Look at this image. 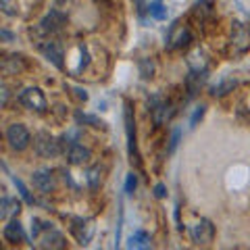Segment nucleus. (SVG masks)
<instances>
[{"instance_id":"nucleus-30","label":"nucleus","mask_w":250,"mask_h":250,"mask_svg":"<svg viewBox=\"0 0 250 250\" xmlns=\"http://www.w3.org/2000/svg\"><path fill=\"white\" fill-rule=\"evenodd\" d=\"M2 11H4V15H15L13 6H11V0H2Z\"/></svg>"},{"instance_id":"nucleus-10","label":"nucleus","mask_w":250,"mask_h":250,"mask_svg":"<svg viewBox=\"0 0 250 250\" xmlns=\"http://www.w3.org/2000/svg\"><path fill=\"white\" fill-rule=\"evenodd\" d=\"M65 154H67V161L71 163V165H83V163H88L92 159L90 148H85V146L77 144V142H69L67 148H65Z\"/></svg>"},{"instance_id":"nucleus-20","label":"nucleus","mask_w":250,"mask_h":250,"mask_svg":"<svg viewBox=\"0 0 250 250\" xmlns=\"http://www.w3.org/2000/svg\"><path fill=\"white\" fill-rule=\"evenodd\" d=\"M85 182H88V186L92 188V190H96V188L100 186V182H103V169H100L98 165L90 167L88 171H85Z\"/></svg>"},{"instance_id":"nucleus-29","label":"nucleus","mask_w":250,"mask_h":250,"mask_svg":"<svg viewBox=\"0 0 250 250\" xmlns=\"http://www.w3.org/2000/svg\"><path fill=\"white\" fill-rule=\"evenodd\" d=\"M154 196H156V198H165V196H167L165 184H156V186H154Z\"/></svg>"},{"instance_id":"nucleus-13","label":"nucleus","mask_w":250,"mask_h":250,"mask_svg":"<svg viewBox=\"0 0 250 250\" xmlns=\"http://www.w3.org/2000/svg\"><path fill=\"white\" fill-rule=\"evenodd\" d=\"M2 236L9 244H19V242L25 240V231H23V225L17 221V219H13V221H9L4 225Z\"/></svg>"},{"instance_id":"nucleus-17","label":"nucleus","mask_w":250,"mask_h":250,"mask_svg":"<svg viewBox=\"0 0 250 250\" xmlns=\"http://www.w3.org/2000/svg\"><path fill=\"white\" fill-rule=\"evenodd\" d=\"M21 210V202L17 198H9L4 196L0 202V219H9V217H17Z\"/></svg>"},{"instance_id":"nucleus-27","label":"nucleus","mask_w":250,"mask_h":250,"mask_svg":"<svg viewBox=\"0 0 250 250\" xmlns=\"http://www.w3.org/2000/svg\"><path fill=\"white\" fill-rule=\"evenodd\" d=\"M140 69H142V77H144V80H148V77H152V65L150 67H148V61H142V62H140Z\"/></svg>"},{"instance_id":"nucleus-34","label":"nucleus","mask_w":250,"mask_h":250,"mask_svg":"<svg viewBox=\"0 0 250 250\" xmlns=\"http://www.w3.org/2000/svg\"><path fill=\"white\" fill-rule=\"evenodd\" d=\"M2 38H4V40H13V36H11L6 29H2Z\"/></svg>"},{"instance_id":"nucleus-22","label":"nucleus","mask_w":250,"mask_h":250,"mask_svg":"<svg viewBox=\"0 0 250 250\" xmlns=\"http://www.w3.org/2000/svg\"><path fill=\"white\" fill-rule=\"evenodd\" d=\"M75 121L83 123V125H92V127H104L103 119H98V117H94V115H85V113H75Z\"/></svg>"},{"instance_id":"nucleus-25","label":"nucleus","mask_w":250,"mask_h":250,"mask_svg":"<svg viewBox=\"0 0 250 250\" xmlns=\"http://www.w3.org/2000/svg\"><path fill=\"white\" fill-rule=\"evenodd\" d=\"M136 186H138V177H136V173H129L127 175V179H125V194H134V190H136Z\"/></svg>"},{"instance_id":"nucleus-15","label":"nucleus","mask_w":250,"mask_h":250,"mask_svg":"<svg viewBox=\"0 0 250 250\" xmlns=\"http://www.w3.org/2000/svg\"><path fill=\"white\" fill-rule=\"evenodd\" d=\"M31 179H34V186L44 194H50L54 190V177L50 171H36Z\"/></svg>"},{"instance_id":"nucleus-2","label":"nucleus","mask_w":250,"mask_h":250,"mask_svg":"<svg viewBox=\"0 0 250 250\" xmlns=\"http://www.w3.org/2000/svg\"><path fill=\"white\" fill-rule=\"evenodd\" d=\"M19 103L29 108V111H36V113H44L48 108V100H46L44 92L40 88H25L19 96Z\"/></svg>"},{"instance_id":"nucleus-19","label":"nucleus","mask_w":250,"mask_h":250,"mask_svg":"<svg viewBox=\"0 0 250 250\" xmlns=\"http://www.w3.org/2000/svg\"><path fill=\"white\" fill-rule=\"evenodd\" d=\"M127 246H129V248H150V236H148L146 231L140 229V231H136V233H131Z\"/></svg>"},{"instance_id":"nucleus-33","label":"nucleus","mask_w":250,"mask_h":250,"mask_svg":"<svg viewBox=\"0 0 250 250\" xmlns=\"http://www.w3.org/2000/svg\"><path fill=\"white\" fill-rule=\"evenodd\" d=\"M136 4H138V11L142 13L144 11V0H136Z\"/></svg>"},{"instance_id":"nucleus-16","label":"nucleus","mask_w":250,"mask_h":250,"mask_svg":"<svg viewBox=\"0 0 250 250\" xmlns=\"http://www.w3.org/2000/svg\"><path fill=\"white\" fill-rule=\"evenodd\" d=\"M208 17H213V2L210 0H200L192 9V19L196 23H205Z\"/></svg>"},{"instance_id":"nucleus-5","label":"nucleus","mask_w":250,"mask_h":250,"mask_svg":"<svg viewBox=\"0 0 250 250\" xmlns=\"http://www.w3.org/2000/svg\"><path fill=\"white\" fill-rule=\"evenodd\" d=\"M71 231H73L75 240L80 242L82 246L90 244L92 238H94V231H96V225H94V219L75 217V219H73V225H71Z\"/></svg>"},{"instance_id":"nucleus-23","label":"nucleus","mask_w":250,"mask_h":250,"mask_svg":"<svg viewBox=\"0 0 250 250\" xmlns=\"http://www.w3.org/2000/svg\"><path fill=\"white\" fill-rule=\"evenodd\" d=\"M238 85V82L236 80H225V82H221L219 85H215L213 88V96H223V94H228V92H233V88Z\"/></svg>"},{"instance_id":"nucleus-7","label":"nucleus","mask_w":250,"mask_h":250,"mask_svg":"<svg viewBox=\"0 0 250 250\" xmlns=\"http://www.w3.org/2000/svg\"><path fill=\"white\" fill-rule=\"evenodd\" d=\"M125 131H127L129 156H131V161H136L140 165V152H138V144H136V121H134V113H131L129 103L125 104Z\"/></svg>"},{"instance_id":"nucleus-24","label":"nucleus","mask_w":250,"mask_h":250,"mask_svg":"<svg viewBox=\"0 0 250 250\" xmlns=\"http://www.w3.org/2000/svg\"><path fill=\"white\" fill-rule=\"evenodd\" d=\"M13 184L17 186V190H19V194L23 196V200H25L27 205H34V202H36V200H34V196H31V194H29V190L25 188V184H23V182H21V179H19L17 175H13Z\"/></svg>"},{"instance_id":"nucleus-31","label":"nucleus","mask_w":250,"mask_h":250,"mask_svg":"<svg viewBox=\"0 0 250 250\" xmlns=\"http://www.w3.org/2000/svg\"><path fill=\"white\" fill-rule=\"evenodd\" d=\"M75 94H77V98L88 100V94H85V90H82V88H75Z\"/></svg>"},{"instance_id":"nucleus-3","label":"nucleus","mask_w":250,"mask_h":250,"mask_svg":"<svg viewBox=\"0 0 250 250\" xmlns=\"http://www.w3.org/2000/svg\"><path fill=\"white\" fill-rule=\"evenodd\" d=\"M6 142H9V146L13 148V150H25V148L31 144V136L25 125L21 123H13L9 129H6Z\"/></svg>"},{"instance_id":"nucleus-11","label":"nucleus","mask_w":250,"mask_h":250,"mask_svg":"<svg viewBox=\"0 0 250 250\" xmlns=\"http://www.w3.org/2000/svg\"><path fill=\"white\" fill-rule=\"evenodd\" d=\"M40 48H42V52H44V57L48 59L54 67L61 69V71L65 69V61H62V59H65V50H62V46H61L59 42H52V40H50V42L42 44Z\"/></svg>"},{"instance_id":"nucleus-18","label":"nucleus","mask_w":250,"mask_h":250,"mask_svg":"<svg viewBox=\"0 0 250 250\" xmlns=\"http://www.w3.org/2000/svg\"><path fill=\"white\" fill-rule=\"evenodd\" d=\"M23 61H21V57H6L4 61H2V71H4V75H17L19 71H23Z\"/></svg>"},{"instance_id":"nucleus-21","label":"nucleus","mask_w":250,"mask_h":250,"mask_svg":"<svg viewBox=\"0 0 250 250\" xmlns=\"http://www.w3.org/2000/svg\"><path fill=\"white\" fill-rule=\"evenodd\" d=\"M148 13H150V17H154V19H159V21H163V19H167V6L161 2V0H156V2H150V6H148Z\"/></svg>"},{"instance_id":"nucleus-8","label":"nucleus","mask_w":250,"mask_h":250,"mask_svg":"<svg viewBox=\"0 0 250 250\" xmlns=\"http://www.w3.org/2000/svg\"><path fill=\"white\" fill-rule=\"evenodd\" d=\"M190 236H192L194 244L207 246V244H210V242H213V238H215V225L210 223L208 219H200V221L190 229Z\"/></svg>"},{"instance_id":"nucleus-6","label":"nucleus","mask_w":250,"mask_h":250,"mask_svg":"<svg viewBox=\"0 0 250 250\" xmlns=\"http://www.w3.org/2000/svg\"><path fill=\"white\" fill-rule=\"evenodd\" d=\"M190 42H192V34L186 25H182V23L171 25L169 34H167V48L169 50H179V48H184V46H188Z\"/></svg>"},{"instance_id":"nucleus-12","label":"nucleus","mask_w":250,"mask_h":250,"mask_svg":"<svg viewBox=\"0 0 250 250\" xmlns=\"http://www.w3.org/2000/svg\"><path fill=\"white\" fill-rule=\"evenodd\" d=\"M65 23H67L65 15H62L61 11H57V9H52V11L42 19L40 27H42L44 34H57V31H61L62 27H65Z\"/></svg>"},{"instance_id":"nucleus-26","label":"nucleus","mask_w":250,"mask_h":250,"mask_svg":"<svg viewBox=\"0 0 250 250\" xmlns=\"http://www.w3.org/2000/svg\"><path fill=\"white\" fill-rule=\"evenodd\" d=\"M205 111H207V106H202V104L196 108V111H194L192 119H190V127H196V125H198V121L202 119V117H205Z\"/></svg>"},{"instance_id":"nucleus-1","label":"nucleus","mask_w":250,"mask_h":250,"mask_svg":"<svg viewBox=\"0 0 250 250\" xmlns=\"http://www.w3.org/2000/svg\"><path fill=\"white\" fill-rule=\"evenodd\" d=\"M250 50V29L242 23H236L229 38V54L231 57H242Z\"/></svg>"},{"instance_id":"nucleus-28","label":"nucleus","mask_w":250,"mask_h":250,"mask_svg":"<svg viewBox=\"0 0 250 250\" xmlns=\"http://www.w3.org/2000/svg\"><path fill=\"white\" fill-rule=\"evenodd\" d=\"M179 134H182L179 129H173V136H171V144H169V152H173L175 148H177V144H179Z\"/></svg>"},{"instance_id":"nucleus-32","label":"nucleus","mask_w":250,"mask_h":250,"mask_svg":"<svg viewBox=\"0 0 250 250\" xmlns=\"http://www.w3.org/2000/svg\"><path fill=\"white\" fill-rule=\"evenodd\" d=\"M244 104H246V111L250 113V90L246 92V98H244Z\"/></svg>"},{"instance_id":"nucleus-9","label":"nucleus","mask_w":250,"mask_h":250,"mask_svg":"<svg viewBox=\"0 0 250 250\" xmlns=\"http://www.w3.org/2000/svg\"><path fill=\"white\" fill-rule=\"evenodd\" d=\"M169 103L165 98H161V96H152L150 100V115H152V121L156 127H161L165 121H169V117H171V111H169Z\"/></svg>"},{"instance_id":"nucleus-4","label":"nucleus","mask_w":250,"mask_h":250,"mask_svg":"<svg viewBox=\"0 0 250 250\" xmlns=\"http://www.w3.org/2000/svg\"><path fill=\"white\" fill-rule=\"evenodd\" d=\"M34 148L38 156H44V159H50V156H57L61 152V142H57L50 134L46 131H40L34 138Z\"/></svg>"},{"instance_id":"nucleus-14","label":"nucleus","mask_w":250,"mask_h":250,"mask_svg":"<svg viewBox=\"0 0 250 250\" xmlns=\"http://www.w3.org/2000/svg\"><path fill=\"white\" fill-rule=\"evenodd\" d=\"M38 240H40L42 248H65L67 246L65 236L61 231H54L52 228L46 229V233H42V236H38Z\"/></svg>"},{"instance_id":"nucleus-35","label":"nucleus","mask_w":250,"mask_h":250,"mask_svg":"<svg viewBox=\"0 0 250 250\" xmlns=\"http://www.w3.org/2000/svg\"><path fill=\"white\" fill-rule=\"evenodd\" d=\"M57 2H59V4H67V2H69V0H57Z\"/></svg>"}]
</instances>
